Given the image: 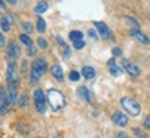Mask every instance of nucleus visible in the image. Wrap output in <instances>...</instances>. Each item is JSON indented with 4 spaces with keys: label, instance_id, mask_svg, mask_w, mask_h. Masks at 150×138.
Listing matches in <instances>:
<instances>
[{
    "label": "nucleus",
    "instance_id": "obj_9",
    "mask_svg": "<svg viewBox=\"0 0 150 138\" xmlns=\"http://www.w3.org/2000/svg\"><path fill=\"white\" fill-rule=\"evenodd\" d=\"M111 120L115 123V124H118L120 127H125V126L128 124V117H127V115H124L121 112H114L111 115Z\"/></svg>",
    "mask_w": 150,
    "mask_h": 138
},
{
    "label": "nucleus",
    "instance_id": "obj_35",
    "mask_svg": "<svg viewBox=\"0 0 150 138\" xmlns=\"http://www.w3.org/2000/svg\"><path fill=\"white\" fill-rule=\"evenodd\" d=\"M0 7H1V8H3V10H4V8H6V4H4V0H1V1H0Z\"/></svg>",
    "mask_w": 150,
    "mask_h": 138
},
{
    "label": "nucleus",
    "instance_id": "obj_24",
    "mask_svg": "<svg viewBox=\"0 0 150 138\" xmlns=\"http://www.w3.org/2000/svg\"><path fill=\"white\" fill-rule=\"evenodd\" d=\"M38 46L40 48H47V42L45 40V37H42V36L38 37Z\"/></svg>",
    "mask_w": 150,
    "mask_h": 138
},
{
    "label": "nucleus",
    "instance_id": "obj_33",
    "mask_svg": "<svg viewBox=\"0 0 150 138\" xmlns=\"http://www.w3.org/2000/svg\"><path fill=\"white\" fill-rule=\"evenodd\" d=\"M0 40H1V47L3 48L7 47V46H6V40H4V36H3V35H0Z\"/></svg>",
    "mask_w": 150,
    "mask_h": 138
},
{
    "label": "nucleus",
    "instance_id": "obj_18",
    "mask_svg": "<svg viewBox=\"0 0 150 138\" xmlns=\"http://www.w3.org/2000/svg\"><path fill=\"white\" fill-rule=\"evenodd\" d=\"M82 37H83V33L81 32V31H72V32H70V40H71V42L81 40Z\"/></svg>",
    "mask_w": 150,
    "mask_h": 138
},
{
    "label": "nucleus",
    "instance_id": "obj_32",
    "mask_svg": "<svg viewBox=\"0 0 150 138\" xmlns=\"http://www.w3.org/2000/svg\"><path fill=\"white\" fill-rule=\"evenodd\" d=\"M57 43H59L61 47H64V46H65V42H64V40H63V39H61L60 36H57Z\"/></svg>",
    "mask_w": 150,
    "mask_h": 138
},
{
    "label": "nucleus",
    "instance_id": "obj_4",
    "mask_svg": "<svg viewBox=\"0 0 150 138\" xmlns=\"http://www.w3.org/2000/svg\"><path fill=\"white\" fill-rule=\"evenodd\" d=\"M6 79H7L8 86H13V87L18 89V86H20V77H18V70H17V66L14 62H10L8 66H7Z\"/></svg>",
    "mask_w": 150,
    "mask_h": 138
},
{
    "label": "nucleus",
    "instance_id": "obj_2",
    "mask_svg": "<svg viewBox=\"0 0 150 138\" xmlns=\"http://www.w3.org/2000/svg\"><path fill=\"white\" fill-rule=\"evenodd\" d=\"M46 97H47V102L53 112H59L64 108L65 97L63 95V93L60 90H57V89H50V90L47 91Z\"/></svg>",
    "mask_w": 150,
    "mask_h": 138
},
{
    "label": "nucleus",
    "instance_id": "obj_27",
    "mask_svg": "<svg viewBox=\"0 0 150 138\" xmlns=\"http://www.w3.org/2000/svg\"><path fill=\"white\" fill-rule=\"evenodd\" d=\"M143 126H145L146 130H150V115L146 116V119L143 120Z\"/></svg>",
    "mask_w": 150,
    "mask_h": 138
},
{
    "label": "nucleus",
    "instance_id": "obj_11",
    "mask_svg": "<svg viewBox=\"0 0 150 138\" xmlns=\"http://www.w3.org/2000/svg\"><path fill=\"white\" fill-rule=\"evenodd\" d=\"M131 36L134 37L135 40H138V42H140V43H143V44H147V43L150 42L149 37L146 36L145 33L140 32L139 29H132V31H131Z\"/></svg>",
    "mask_w": 150,
    "mask_h": 138
},
{
    "label": "nucleus",
    "instance_id": "obj_13",
    "mask_svg": "<svg viewBox=\"0 0 150 138\" xmlns=\"http://www.w3.org/2000/svg\"><path fill=\"white\" fill-rule=\"evenodd\" d=\"M78 95H79L81 100H83V101L86 102H91V93H89V90L86 89L85 86H81V87H78Z\"/></svg>",
    "mask_w": 150,
    "mask_h": 138
},
{
    "label": "nucleus",
    "instance_id": "obj_6",
    "mask_svg": "<svg viewBox=\"0 0 150 138\" xmlns=\"http://www.w3.org/2000/svg\"><path fill=\"white\" fill-rule=\"evenodd\" d=\"M93 25H95V28L99 31V35H100L104 40H112V39H114V37H112L111 31H110V28H108L104 22L95 21V22H93Z\"/></svg>",
    "mask_w": 150,
    "mask_h": 138
},
{
    "label": "nucleus",
    "instance_id": "obj_36",
    "mask_svg": "<svg viewBox=\"0 0 150 138\" xmlns=\"http://www.w3.org/2000/svg\"><path fill=\"white\" fill-rule=\"evenodd\" d=\"M7 3H10V4H16L17 0H7Z\"/></svg>",
    "mask_w": 150,
    "mask_h": 138
},
{
    "label": "nucleus",
    "instance_id": "obj_25",
    "mask_svg": "<svg viewBox=\"0 0 150 138\" xmlns=\"http://www.w3.org/2000/svg\"><path fill=\"white\" fill-rule=\"evenodd\" d=\"M134 134L136 135V137H139V138H146L147 137V134H146L145 131H142L140 128H134Z\"/></svg>",
    "mask_w": 150,
    "mask_h": 138
},
{
    "label": "nucleus",
    "instance_id": "obj_26",
    "mask_svg": "<svg viewBox=\"0 0 150 138\" xmlns=\"http://www.w3.org/2000/svg\"><path fill=\"white\" fill-rule=\"evenodd\" d=\"M70 80H72V82H78V80H79V73H78L76 70H71L70 72Z\"/></svg>",
    "mask_w": 150,
    "mask_h": 138
},
{
    "label": "nucleus",
    "instance_id": "obj_8",
    "mask_svg": "<svg viewBox=\"0 0 150 138\" xmlns=\"http://www.w3.org/2000/svg\"><path fill=\"white\" fill-rule=\"evenodd\" d=\"M20 55V48L17 46L16 42H11L8 46H7V57L10 59V62H14Z\"/></svg>",
    "mask_w": 150,
    "mask_h": 138
},
{
    "label": "nucleus",
    "instance_id": "obj_17",
    "mask_svg": "<svg viewBox=\"0 0 150 138\" xmlns=\"http://www.w3.org/2000/svg\"><path fill=\"white\" fill-rule=\"evenodd\" d=\"M124 21L127 22L129 26L134 28V29H139V26H140L139 21H138V20H135V18H132V17H125V18H124Z\"/></svg>",
    "mask_w": 150,
    "mask_h": 138
},
{
    "label": "nucleus",
    "instance_id": "obj_16",
    "mask_svg": "<svg viewBox=\"0 0 150 138\" xmlns=\"http://www.w3.org/2000/svg\"><path fill=\"white\" fill-rule=\"evenodd\" d=\"M47 8H49V4L46 1H39V3L35 6V13H36V14H42L45 11H47Z\"/></svg>",
    "mask_w": 150,
    "mask_h": 138
},
{
    "label": "nucleus",
    "instance_id": "obj_30",
    "mask_svg": "<svg viewBox=\"0 0 150 138\" xmlns=\"http://www.w3.org/2000/svg\"><path fill=\"white\" fill-rule=\"evenodd\" d=\"M35 53H36V48H35V47H32V46H31V47H28V50H27L28 55H33Z\"/></svg>",
    "mask_w": 150,
    "mask_h": 138
},
{
    "label": "nucleus",
    "instance_id": "obj_29",
    "mask_svg": "<svg viewBox=\"0 0 150 138\" xmlns=\"http://www.w3.org/2000/svg\"><path fill=\"white\" fill-rule=\"evenodd\" d=\"M63 50H64V54H63V55H64V57H70V47H68V46H67V44H65L64 47H63Z\"/></svg>",
    "mask_w": 150,
    "mask_h": 138
},
{
    "label": "nucleus",
    "instance_id": "obj_15",
    "mask_svg": "<svg viewBox=\"0 0 150 138\" xmlns=\"http://www.w3.org/2000/svg\"><path fill=\"white\" fill-rule=\"evenodd\" d=\"M10 25H11V17L8 14L1 17V29H3V32H8L11 28Z\"/></svg>",
    "mask_w": 150,
    "mask_h": 138
},
{
    "label": "nucleus",
    "instance_id": "obj_21",
    "mask_svg": "<svg viewBox=\"0 0 150 138\" xmlns=\"http://www.w3.org/2000/svg\"><path fill=\"white\" fill-rule=\"evenodd\" d=\"M20 40H21V42L24 43L27 47H31V46H32V40H31V37L28 36V35H25V33L20 36Z\"/></svg>",
    "mask_w": 150,
    "mask_h": 138
},
{
    "label": "nucleus",
    "instance_id": "obj_19",
    "mask_svg": "<svg viewBox=\"0 0 150 138\" xmlns=\"http://www.w3.org/2000/svg\"><path fill=\"white\" fill-rule=\"evenodd\" d=\"M38 31H39V32L40 33H43L45 32V31H46V22H45V20H43L42 17H39V18H38Z\"/></svg>",
    "mask_w": 150,
    "mask_h": 138
},
{
    "label": "nucleus",
    "instance_id": "obj_7",
    "mask_svg": "<svg viewBox=\"0 0 150 138\" xmlns=\"http://www.w3.org/2000/svg\"><path fill=\"white\" fill-rule=\"evenodd\" d=\"M121 65H122V68L128 72L131 76H139L140 75V69L136 66V65H134L131 61H128V59H122V62H121Z\"/></svg>",
    "mask_w": 150,
    "mask_h": 138
},
{
    "label": "nucleus",
    "instance_id": "obj_5",
    "mask_svg": "<svg viewBox=\"0 0 150 138\" xmlns=\"http://www.w3.org/2000/svg\"><path fill=\"white\" fill-rule=\"evenodd\" d=\"M33 102H35V108L39 113H45L46 111V104H47V97L43 94L42 90H35L33 91Z\"/></svg>",
    "mask_w": 150,
    "mask_h": 138
},
{
    "label": "nucleus",
    "instance_id": "obj_12",
    "mask_svg": "<svg viewBox=\"0 0 150 138\" xmlns=\"http://www.w3.org/2000/svg\"><path fill=\"white\" fill-rule=\"evenodd\" d=\"M50 72L53 75L56 79L59 80V82H63L64 80V73H63V68L60 66L59 64L56 65H52V68H50Z\"/></svg>",
    "mask_w": 150,
    "mask_h": 138
},
{
    "label": "nucleus",
    "instance_id": "obj_14",
    "mask_svg": "<svg viewBox=\"0 0 150 138\" xmlns=\"http://www.w3.org/2000/svg\"><path fill=\"white\" fill-rule=\"evenodd\" d=\"M82 76L85 77V79H88V80H91V79H93L95 76H96V70L92 68V66H83L82 68Z\"/></svg>",
    "mask_w": 150,
    "mask_h": 138
},
{
    "label": "nucleus",
    "instance_id": "obj_22",
    "mask_svg": "<svg viewBox=\"0 0 150 138\" xmlns=\"http://www.w3.org/2000/svg\"><path fill=\"white\" fill-rule=\"evenodd\" d=\"M21 26H22V29H24L25 32H28V33H32L33 32V26L29 24V22H22Z\"/></svg>",
    "mask_w": 150,
    "mask_h": 138
},
{
    "label": "nucleus",
    "instance_id": "obj_31",
    "mask_svg": "<svg viewBox=\"0 0 150 138\" xmlns=\"http://www.w3.org/2000/svg\"><path fill=\"white\" fill-rule=\"evenodd\" d=\"M88 35H89V36H91L92 39H95V37H97V36H96V32H95L93 29H89V31H88Z\"/></svg>",
    "mask_w": 150,
    "mask_h": 138
},
{
    "label": "nucleus",
    "instance_id": "obj_1",
    "mask_svg": "<svg viewBox=\"0 0 150 138\" xmlns=\"http://www.w3.org/2000/svg\"><path fill=\"white\" fill-rule=\"evenodd\" d=\"M47 70V62L43 58H36L32 61L31 64V72H29V80L32 84H36L40 80L43 75L46 73Z\"/></svg>",
    "mask_w": 150,
    "mask_h": 138
},
{
    "label": "nucleus",
    "instance_id": "obj_10",
    "mask_svg": "<svg viewBox=\"0 0 150 138\" xmlns=\"http://www.w3.org/2000/svg\"><path fill=\"white\" fill-rule=\"evenodd\" d=\"M107 65H108V68H110V73H111L114 77H118V76H121V75H122V69L115 64V58L108 59Z\"/></svg>",
    "mask_w": 150,
    "mask_h": 138
},
{
    "label": "nucleus",
    "instance_id": "obj_34",
    "mask_svg": "<svg viewBox=\"0 0 150 138\" xmlns=\"http://www.w3.org/2000/svg\"><path fill=\"white\" fill-rule=\"evenodd\" d=\"M117 137H118V138H125L127 135H125L124 133H118V134H117Z\"/></svg>",
    "mask_w": 150,
    "mask_h": 138
},
{
    "label": "nucleus",
    "instance_id": "obj_20",
    "mask_svg": "<svg viewBox=\"0 0 150 138\" xmlns=\"http://www.w3.org/2000/svg\"><path fill=\"white\" fill-rule=\"evenodd\" d=\"M17 104H18V106H21V108H25L28 105V97L24 94L20 98H17Z\"/></svg>",
    "mask_w": 150,
    "mask_h": 138
},
{
    "label": "nucleus",
    "instance_id": "obj_28",
    "mask_svg": "<svg viewBox=\"0 0 150 138\" xmlns=\"http://www.w3.org/2000/svg\"><path fill=\"white\" fill-rule=\"evenodd\" d=\"M121 53H122V51H121V48H120V47H114V48H112V55H114V57L121 55Z\"/></svg>",
    "mask_w": 150,
    "mask_h": 138
},
{
    "label": "nucleus",
    "instance_id": "obj_23",
    "mask_svg": "<svg viewBox=\"0 0 150 138\" xmlns=\"http://www.w3.org/2000/svg\"><path fill=\"white\" fill-rule=\"evenodd\" d=\"M74 43V48L75 50H81V48L85 47V42H83V39H81V40H75Z\"/></svg>",
    "mask_w": 150,
    "mask_h": 138
},
{
    "label": "nucleus",
    "instance_id": "obj_3",
    "mask_svg": "<svg viewBox=\"0 0 150 138\" xmlns=\"http://www.w3.org/2000/svg\"><path fill=\"white\" fill-rule=\"evenodd\" d=\"M120 102H121V106L128 112L131 116H138L140 113V104L136 100H134V98H131V97H122L120 100Z\"/></svg>",
    "mask_w": 150,
    "mask_h": 138
}]
</instances>
